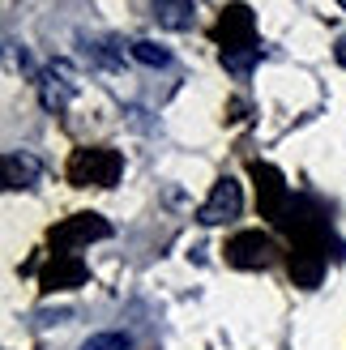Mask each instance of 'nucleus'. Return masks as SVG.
<instances>
[{
    "instance_id": "obj_1",
    "label": "nucleus",
    "mask_w": 346,
    "mask_h": 350,
    "mask_svg": "<svg viewBox=\"0 0 346 350\" xmlns=\"http://www.w3.org/2000/svg\"><path fill=\"white\" fill-rule=\"evenodd\" d=\"M68 180L77 188H111L120 180V154L116 150H77L68 163Z\"/></svg>"
},
{
    "instance_id": "obj_2",
    "label": "nucleus",
    "mask_w": 346,
    "mask_h": 350,
    "mask_svg": "<svg viewBox=\"0 0 346 350\" xmlns=\"http://www.w3.org/2000/svg\"><path fill=\"white\" fill-rule=\"evenodd\" d=\"M239 209H244V192H239V180L222 175V180L214 184V192H210V201L201 205V222H205V226H222V222L239 218Z\"/></svg>"
},
{
    "instance_id": "obj_3",
    "label": "nucleus",
    "mask_w": 346,
    "mask_h": 350,
    "mask_svg": "<svg viewBox=\"0 0 346 350\" xmlns=\"http://www.w3.org/2000/svg\"><path fill=\"white\" fill-rule=\"evenodd\" d=\"M111 235V226L103 222L98 214H77L73 222H64L56 235H51V243L56 248H81V243H90V239H107Z\"/></svg>"
},
{
    "instance_id": "obj_4",
    "label": "nucleus",
    "mask_w": 346,
    "mask_h": 350,
    "mask_svg": "<svg viewBox=\"0 0 346 350\" xmlns=\"http://www.w3.org/2000/svg\"><path fill=\"white\" fill-rule=\"evenodd\" d=\"M227 260H231V265H244V269L265 265V260H269V239H265L261 231H244V235H235V239L227 243Z\"/></svg>"
},
{
    "instance_id": "obj_5",
    "label": "nucleus",
    "mask_w": 346,
    "mask_h": 350,
    "mask_svg": "<svg viewBox=\"0 0 346 350\" xmlns=\"http://www.w3.org/2000/svg\"><path fill=\"white\" fill-rule=\"evenodd\" d=\"M252 13L244 5H231L222 9V22H218V39H222V51L227 47H252Z\"/></svg>"
},
{
    "instance_id": "obj_6",
    "label": "nucleus",
    "mask_w": 346,
    "mask_h": 350,
    "mask_svg": "<svg viewBox=\"0 0 346 350\" xmlns=\"http://www.w3.org/2000/svg\"><path fill=\"white\" fill-rule=\"evenodd\" d=\"M43 282H47V291H68V286H81L85 282V269H81L77 256L56 252V265H51V273L43 278Z\"/></svg>"
},
{
    "instance_id": "obj_7",
    "label": "nucleus",
    "mask_w": 346,
    "mask_h": 350,
    "mask_svg": "<svg viewBox=\"0 0 346 350\" xmlns=\"http://www.w3.org/2000/svg\"><path fill=\"white\" fill-rule=\"evenodd\" d=\"M193 13H197L193 0H154V17L167 30H188L193 26Z\"/></svg>"
},
{
    "instance_id": "obj_8",
    "label": "nucleus",
    "mask_w": 346,
    "mask_h": 350,
    "mask_svg": "<svg viewBox=\"0 0 346 350\" xmlns=\"http://www.w3.org/2000/svg\"><path fill=\"white\" fill-rule=\"evenodd\" d=\"M39 180V163L30 154H5V184L9 188H30Z\"/></svg>"
},
{
    "instance_id": "obj_9",
    "label": "nucleus",
    "mask_w": 346,
    "mask_h": 350,
    "mask_svg": "<svg viewBox=\"0 0 346 350\" xmlns=\"http://www.w3.org/2000/svg\"><path fill=\"white\" fill-rule=\"evenodd\" d=\"M39 85H43V103H47L51 111H60L64 103L73 98V81L64 77V68H60V73H56V68H51V73H43V77H39Z\"/></svg>"
},
{
    "instance_id": "obj_10",
    "label": "nucleus",
    "mask_w": 346,
    "mask_h": 350,
    "mask_svg": "<svg viewBox=\"0 0 346 350\" xmlns=\"http://www.w3.org/2000/svg\"><path fill=\"white\" fill-rule=\"evenodd\" d=\"M133 56L142 60V64H150V68L171 64V51H167V47H159L154 39H137V43H133Z\"/></svg>"
},
{
    "instance_id": "obj_11",
    "label": "nucleus",
    "mask_w": 346,
    "mask_h": 350,
    "mask_svg": "<svg viewBox=\"0 0 346 350\" xmlns=\"http://www.w3.org/2000/svg\"><path fill=\"white\" fill-rule=\"evenodd\" d=\"M256 56H261V47H256V43L252 47H227V51H222V64H227L231 73H248Z\"/></svg>"
},
{
    "instance_id": "obj_12",
    "label": "nucleus",
    "mask_w": 346,
    "mask_h": 350,
    "mask_svg": "<svg viewBox=\"0 0 346 350\" xmlns=\"http://www.w3.org/2000/svg\"><path fill=\"white\" fill-rule=\"evenodd\" d=\"M129 346H133L129 334H94L81 342V350H129Z\"/></svg>"
},
{
    "instance_id": "obj_13",
    "label": "nucleus",
    "mask_w": 346,
    "mask_h": 350,
    "mask_svg": "<svg viewBox=\"0 0 346 350\" xmlns=\"http://www.w3.org/2000/svg\"><path fill=\"white\" fill-rule=\"evenodd\" d=\"M334 56H338V64L346 68V34H342V39H338V47H334Z\"/></svg>"
},
{
    "instance_id": "obj_14",
    "label": "nucleus",
    "mask_w": 346,
    "mask_h": 350,
    "mask_svg": "<svg viewBox=\"0 0 346 350\" xmlns=\"http://www.w3.org/2000/svg\"><path fill=\"white\" fill-rule=\"evenodd\" d=\"M338 5H342V9H346V0H338Z\"/></svg>"
}]
</instances>
